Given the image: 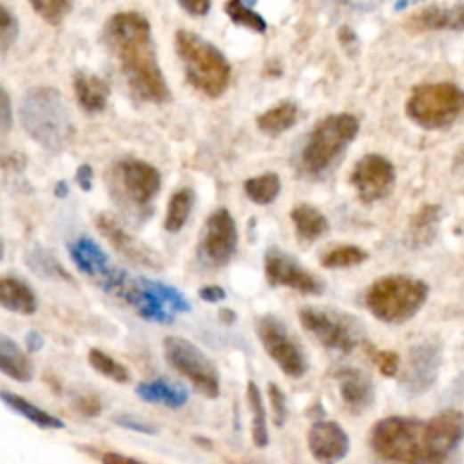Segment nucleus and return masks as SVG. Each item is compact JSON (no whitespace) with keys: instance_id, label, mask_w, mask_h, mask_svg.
I'll use <instances>...</instances> for the list:
<instances>
[{"instance_id":"nucleus-39","label":"nucleus","mask_w":464,"mask_h":464,"mask_svg":"<svg viewBox=\"0 0 464 464\" xmlns=\"http://www.w3.org/2000/svg\"><path fill=\"white\" fill-rule=\"evenodd\" d=\"M372 361L374 365L378 367V370L385 376V378H395L399 372V354L392 352V350H376L372 352Z\"/></svg>"},{"instance_id":"nucleus-7","label":"nucleus","mask_w":464,"mask_h":464,"mask_svg":"<svg viewBox=\"0 0 464 464\" xmlns=\"http://www.w3.org/2000/svg\"><path fill=\"white\" fill-rule=\"evenodd\" d=\"M117 296L131 305L142 320L160 325H169L178 314L191 311V303L178 289L147 278L127 276Z\"/></svg>"},{"instance_id":"nucleus-24","label":"nucleus","mask_w":464,"mask_h":464,"mask_svg":"<svg viewBox=\"0 0 464 464\" xmlns=\"http://www.w3.org/2000/svg\"><path fill=\"white\" fill-rule=\"evenodd\" d=\"M0 306L13 314L33 316L38 308V299L26 281L4 276L0 278Z\"/></svg>"},{"instance_id":"nucleus-6","label":"nucleus","mask_w":464,"mask_h":464,"mask_svg":"<svg viewBox=\"0 0 464 464\" xmlns=\"http://www.w3.org/2000/svg\"><path fill=\"white\" fill-rule=\"evenodd\" d=\"M464 113V91L452 82L419 84L406 100L408 118L423 129H446Z\"/></svg>"},{"instance_id":"nucleus-8","label":"nucleus","mask_w":464,"mask_h":464,"mask_svg":"<svg viewBox=\"0 0 464 464\" xmlns=\"http://www.w3.org/2000/svg\"><path fill=\"white\" fill-rule=\"evenodd\" d=\"M374 453L392 462H430L425 443V421L392 416L381 419L370 434Z\"/></svg>"},{"instance_id":"nucleus-12","label":"nucleus","mask_w":464,"mask_h":464,"mask_svg":"<svg viewBox=\"0 0 464 464\" xmlns=\"http://www.w3.org/2000/svg\"><path fill=\"white\" fill-rule=\"evenodd\" d=\"M75 267L87 278H91L98 287L110 294H118L120 287L127 280V273L117 269L111 264V257L93 238L80 236L68 247Z\"/></svg>"},{"instance_id":"nucleus-10","label":"nucleus","mask_w":464,"mask_h":464,"mask_svg":"<svg viewBox=\"0 0 464 464\" xmlns=\"http://www.w3.org/2000/svg\"><path fill=\"white\" fill-rule=\"evenodd\" d=\"M111 191L122 203L133 208H147L162 189V175L142 160H122L110 173Z\"/></svg>"},{"instance_id":"nucleus-17","label":"nucleus","mask_w":464,"mask_h":464,"mask_svg":"<svg viewBox=\"0 0 464 464\" xmlns=\"http://www.w3.org/2000/svg\"><path fill=\"white\" fill-rule=\"evenodd\" d=\"M464 439V414L444 410L425 421V443L430 462H443Z\"/></svg>"},{"instance_id":"nucleus-9","label":"nucleus","mask_w":464,"mask_h":464,"mask_svg":"<svg viewBox=\"0 0 464 464\" xmlns=\"http://www.w3.org/2000/svg\"><path fill=\"white\" fill-rule=\"evenodd\" d=\"M164 354L167 363L205 397L216 399L220 395V374L213 361L205 355L192 341L169 336L164 339Z\"/></svg>"},{"instance_id":"nucleus-44","label":"nucleus","mask_w":464,"mask_h":464,"mask_svg":"<svg viewBox=\"0 0 464 464\" xmlns=\"http://www.w3.org/2000/svg\"><path fill=\"white\" fill-rule=\"evenodd\" d=\"M199 297L203 301H208V303H220V301H224L227 297V294L218 285H208V287L199 289Z\"/></svg>"},{"instance_id":"nucleus-31","label":"nucleus","mask_w":464,"mask_h":464,"mask_svg":"<svg viewBox=\"0 0 464 464\" xmlns=\"http://www.w3.org/2000/svg\"><path fill=\"white\" fill-rule=\"evenodd\" d=\"M247 401H248V408H250V416H252V443L257 448H265L269 446V428H267V410L264 404V397L260 388L254 381H248L247 385Z\"/></svg>"},{"instance_id":"nucleus-26","label":"nucleus","mask_w":464,"mask_h":464,"mask_svg":"<svg viewBox=\"0 0 464 464\" xmlns=\"http://www.w3.org/2000/svg\"><path fill=\"white\" fill-rule=\"evenodd\" d=\"M439 220H441L439 205H432V203L423 205V208L411 216L406 229V243L410 245V248H423L430 245L437 236Z\"/></svg>"},{"instance_id":"nucleus-36","label":"nucleus","mask_w":464,"mask_h":464,"mask_svg":"<svg viewBox=\"0 0 464 464\" xmlns=\"http://www.w3.org/2000/svg\"><path fill=\"white\" fill-rule=\"evenodd\" d=\"M89 365L104 378L115 381V383H127L129 381V370L118 363L117 359H113L110 354L102 352L98 348H93L89 352Z\"/></svg>"},{"instance_id":"nucleus-11","label":"nucleus","mask_w":464,"mask_h":464,"mask_svg":"<svg viewBox=\"0 0 464 464\" xmlns=\"http://www.w3.org/2000/svg\"><path fill=\"white\" fill-rule=\"evenodd\" d=\"M257 339L278 369L292 379H301L308 372V361L299 343L276 316H264L256 323Z\"/></svg>"},{"instance_id":"nucleus-43","label":"nucleus","mask_w":464,"mask_h":464,"mask_svg":"<svg viewBox=\"0 0 464 464\" xmlns=\"http://www.w3.org/2000/svg\"><path fill=\"white\" fill-rule=\"evenodd\" d=\"M182 10L192 17H205L211 10L213 0H178Z\"/></svg>"},{"instance_id":"nucleus-45","label":"nucleus","mask_w":464,"mask_h":464,"mask_svg":"<svg viewBox=\"0 0 464 464\" xmlns=\"http://www.w3.org/2000/svg\"><path fill=\"white\" fill-rule=\"evenodd\" d=\"M78 408L87 416H96L102 410V404L94 395H84L78 399Z\"/></svg>"},{"instance_id":"nucleus-46","label":"nucleus","mask_w":464,"mask_h":464,"mask_svg":"<svg viewBox=\"0 0 464 464\" xmlns=\"http://www.w3.org/2000/svg\"><path fill=\"white\" fill-rule=\"evenodd\" d=\"M77 183L82 187V191H91L93 187V167L84 164L77 169Z\"/></svg>"},{"instance_id":"nucleus-30","label":"nucleus","mask_w":464,"mask_h":464,"mask_svg":"<svg viewBox=\"0 0 464 464\" xmlns=\"http://www.w3.org/2000/svg\"><path fill=\"white\" fill-rule=\"evenodd\" d=\"M297 118H299L297 106L294 104V102L285 100V102H280L278 106L264 111L260 117H257L256 124H257V129H260L262 133L278 136V134H283L289 129H292L297 124Z\"/></svg>"},{"instance_id":"nucleus-25","label":"nucleus","mask_w":464,"mask_h":464,"mask_svg":"<svg viewBox=\"0 0 464 464\" xmlns=\"http://www.w3.org/2000/svg\"><path fill=\"white\" fill-rule=\"evenodd\" d=\"M0 372L17 383H29L35 367L29 355L12 338L0 334Z\"/></svg>"},{"instance_id":"nucleus-35","label":"nucleus","mask_w":464,"mask_h":464,"mask_svg":"<svg viewBox=\"0 0 464 464\" xmlns=\"http://www.w3.org/2000/svg\"><path fill=\"white\" fill-rule=\"evenodd\" d=\"M224 12L227 13V17L236 24V26H241V28H247L254 33H265L267 31V22L265 19L256 13L254 10H250L243 0H227L225 3V8Z\"/></svg>"},{"instance_id":"nucleus-23","label":"nucleus","mask_w":464,"mask_h":464,"mask_svg":"<svg viewBox=\"0 0 464 464\" xmlns=\"http://www.w3.org/2000/svg\"><path fill=\"white\" fill-rule=\"evenodd\" d=\"M75 94L78 106L89 113L98 115L106 111L111 96L110 84L93 73H77L75 77Z\"/></svg>"},{"instance_id":"nucleus-29","label":"nucleus","mask_w":464,"mask_h":464,"mask_svg":"<svg viewBox=\"0 0 464 464\" xmlns=\"http://www.w3.org/2000/svg\"><path fill=\"white\" fill-rule=\"evenodd\" d=\"M0 399H3L12 410H15L17 414H20L24 419H28L29 423H33L38 428H44V430H62L66 427L64 421H61L55 416H51L49 411L42 410L40 406H37L35 403L28 401L22 395H17L13 392H0Z\"/></svg>"},{"instance_id":"nucleus-2","label":"nucleus","mask_w":464,"mask_h":464,"mask_svg":"<svg viewBox=\"0 0 464 464\" xmlns=\"http://www.w3.org/2000/svg\"><path fill=\"white\" fill-rule=\"evenodd\" d=\"M20 122L26 133L51 152H61L73 136V122L64 96L51 85H37L24 94Z\"/></svg>"},{"instance_id":"nucleus-4","label":"nucleus","mask_w":464,"mask_h":464,"mask_svg":"<svg viewBox=\"0 0 464 464\" xmlns=\"http://www.w3.org/2000/svg\"><path fill=\"white\" fill-rule=\"evenodd\" d=\"M428 294L430 287L425 281L406 274H390L369 287L365 305L376 320L388 325H403L418 316Z\"/></svg>"},{"instance_id":"nucleus-22","label":"nucleus","mask_w":464,"mask_h":464,"mask_svg":"<svg viewBox=\"0 0 464 464\" xmlns=\"http://www.w3.org/2000/svg\"><path fill=\"white\" fill-rule=\"evenodd\" d=\"M339 394L354 414H363L374 403V387L367 374L361 370L346 369L338 374Z\"/></svg>"},{"instance_id":"nucleus-34","label":"nucleus","mask_w":464,"mask_h":464,"mask_svg":"<svg viewBox=\"0 0 464 464\" xmlns=\"http://www.w3.org/2000/svg\"><path fill=\"white\" fill-rule=\"evenodd\" d=\"M369 260V252L357 245H338L330 250H327L322 256V267L323 269H350L365 264Z\"/></svg>"},{"instance_id":"nucleus-37","label":"nucleus","mask_w":464,"mask_h":464,"mask_svg":"<svg viewBox=\"0 0 464 464\" xmlns=\"http://www.w3.org/2000/svg\"><path fill=\"white\" fill-rule=\"evenodd\" d=\"M35 13L51 26L62 24L73 10V0H28Z\"/></svg>"},{"instance_id":"nucleus-28","label":"nucleus","mask_w":464,"mask_h":464,"mask_svg":"<svg viewBox=\"0 0 464 464\" xmlns=\"http://www.w3.org/2000/svg\"><path fill=\"white\" fill-rule=\"evenodd\" d=\"M136 395L152 404H164L167 408H182L189 401V392L175 383H169L166 379H154V381H143L136 387Z\"/></svg>"},{"instance_id":"nucleus-21","label":"nucleus","mask_w":464,"mask_h":464,"mask_svg":"<svg viewBox=\"0 0 464 464\" xmlns=\"http://www.w3.org/2000/svg\"><path fill=\"white\" fill-rule=\"evenodd\" d=\"M411 33L464 31V3L455 6H427L404 20Z\"/></svg>"},{"instance_id":"nucleus-14","label":"nucleus","mask_w":464,"mask_h":464,"mask_svg":"<svg viewBox=\"0 0 464 464\" xmlns=\"http://www.w3.org/2000/svg\"><path fill=\"white\" fill-rule=\"evenodd\" d=\"M238 248V227L227 209L215 211L205 222L199 256L211 267L227 265Z\"/></svg>"},{"instance_id":"nucleus-16","label":"nucleus","mask_w":464,"mask_h":464,"mask_svg":"<svg viewBox=\"0 0 464 464\" xmlns=\"http://www.w3.org/2000/svg\"><path fill=\"white\" fill-rule=\"evenodd\" d=\"M265 278L273 287H287L305 296H320L323 292V283L313 273L276 247L265 252Z\"/></svg>"},{"instance_id":"nucleus-5","label":"nucleus","mask_w":464,"mask_h":464,"mask_svg":"<svg viewBox=\"0 0 464 464\" xmlns=\"http://www.w3.org/2000/svg\"><path fill=\"white\" fill-rule=\"evenodd\" d=\"M357 134L359 120L352 113H336L322 118L301 151V169L314 178L325 175L343 157Z\"/></svg>"},{"instance_id":"nucleus-19","label":"nucleus","mask_w":464,"mask_h":464,"mask_svg":"<svg viewBox=\"0 0 464 464\" xmlns=\"http://www.w3.org/2000/svg\"><path fill=\"white\" fill-rule=\"evenodd\" d=\"M306 444L320 462H338L350 450L346 432L334 421H316L308 430Z\"/></svg>"},{"instance_id":"nucleus-50","label":"nucleus","mask_w":464,"mask_h":464,"mask_svg":"<svg viewBox=\"0 0 464 464\" xmlns=\"http://www.w3.org/2000/svg\"><path fill=\"white\" fill-rule=\"evenodd\" d=\"M68 194H69L68 183H66V182H59V183H57V189H55V196H57V198H66Z\"/></svg>"},{"instance_id":"nucleus-40","label":"nucleus","mask_w":464,"mask_h":464,"mask_svg":"<svg viewBox=\"0 0 464 464\" xmlns=\"http://www.w3.org/2000/svg\"><path fill=\"white\" fill-rule=\"evenodd\" d=\"M269 401L273 406V414H274V423L276 427H283L287 421V399L285 394L281 392V388L276 383H271L269 388Z\"/></svg>"},{"instance_id":"nucleus-47","label":"nucleus","mask_w":464,"mask_h":464,"mask_svg":"<svg viewBox=\"0 0 464 464\" xmlns=\"http://www.w3.org/2000/svg\"><path fill=\"white\" fill-rule=\"evenodd\" d=\"M26 343H28V350H29V352H37V350H40V348L44 346V339H42V336H40L38 332H35V330L28 332Z\"/></svg>"},{"instance_id":"nucleus-38","label":"nucleus","mask_w":464,"mask_h":464,"mask_svg":"<svg viewBox=\"0 0 464 464\" xmlns=\"http://www.w3.org/2000/svg\"><path fill=\"white\" fill-rule=\"evenodd\" d=\"M19 38V20L17 17L0 4V55L17 42Z\"/></svg>"},{"instance_id":"nucleus-42","label":"nucleus","mask_w":464,"mask_h":464,"mask_svg":"<svg viewBox=\"0 0 464 464\" xmlns=\"http://www.w3.org/2000/svg\"><path fill=\"white\" fill-rule=\"evenodd\" d=\"M115 423L126 430H131V432H138V434H145V436H154L159 432L157 427H152L151 423L143 421V419H138V418H133V416H117L115 418Z\"/></svg>"},{"instance_id":"nucleus-20","label":"nucleus","mask_w":464,"mask_h":464,"mask_svg":"<svg viewBox=\"0 0 464 464\" xmlns=\"http://www.w3.org/2000/svg\"><path fill=\"white\" fill-rule=\"evenodd\" d=\"M439 365H441L439 346L427 341L416 348H411L408 357V367L404 372L406 388L418 394L430 388L437 378Z\"/></svg>"},{"instance_id":"nucleus-49","label":"nucleus","mask_w":464,"mask_h":464,"mask_svg":"<svg viewBox=\"0 0 464 464\" xmlns=\"http://www.w3.org/2000/svg\"><path fill=\"white\" fill-rule=\"evenodd\" d=\"M220 320H222V323L232 325V323L236 322V313H232L231 308H222V311H220Z\"/></svg>"},{"instance_id":"nucleus-13","label":"nucleus","mask_w":464,"mask_h":464,"mask_svg":"<svg viewBox=\"0 0 464 464\" xmlns=\"http://www.w3.org/2000/svg\"><path fill=\"white\" fill-rule=\"evenodd\" d=\"M299 322L306 332H311L329 350L350 354L359 343L357 325L338 313L308 306L299 313Z\"/></svg>"},{"instance_id":"nucleus-51","label":"nucleus","mask_w":464,"mask_h":464,"mask_svg":"<svg viewBox=\"0 0 464 464\" xmlns=\"http://www.w3.org/2000/svg\"><path fill=\"white\" fill-rule=\"evenodd\" d=\"M4 252H6V248H4V241L0 240V260H3V257H4Z\"/></svg>"},{"instance_id":"nucleus-32","label":"nucleus","mask_w":464,"mask_h":464,"mask_svg":"<svg viewBox=\"0 0 464 464\" xmlns=\"http://www.w3.org/2000/svg\"><path fill=\"white\" fill-rule=\"evenodd\" d=\"M194 208V192L189 187H183L180 191H176L167 205V213H166V222L164 227L167 232L176 234L180 232L185 224L189 222V216L192 213Z\"/></svg>"},{"instance_id":"nucleus-15","label":"nucleus","mask_w":464,"mask_h":464,"mask_svg":"<svg viewBox=\"0 0 464 464\" xmlns=\"http://www.w3.org/2000/svg\"><path fill=\"white\" fill-rule=\"evenodd\" d=\"M350 183L361 201L376 203L392 192L395 183V169L383 154H365L354 166L350 173Z\"/></svg>"},{"instance_id":"nucleus-27","label":"nucleus","mask_w":464,"mask_h":464,"mask_svg":"<svg viewBox=\"0 0 464 464\" xmlns=\"http://www.w3.org/2000/svg\"><path fill=\"white\" fill-rule=\"evenodd\" d=\"M290 220L296 236L305 243L318 241L330 229L327 216L316 208H313V205H306V203L296 205V208L290 211Z\"/></svg>"},{"instance_id":"nucleus-41","label":"nucleus","mask_w":464,"mask_h":464,"mask_svg":"<svg viewBox=\"0 0 464 464\" xmlns=\"http://www.w3.org/2000/svg\"><path fill=\"white\" fill-rule=\"evenodd\" d=\"M13 126V110H12V98L8 91L0 85V142H3Z\"/></svg>"},{"instance_id":"nucleus-48","label":"nucleus","mask_w":464,"mask_h":464,"mask_svg":"<svg viewBox=\"0 0 464 464\" xmlns=\"http://www.w3.org/2000/svg\"><path fill=\"white\" fill-rule=\"evenodd\" d=\"M100 460H104V462H134L138 459L127 457V455H120V453H113V452H106V453L100 455Z\"/></svg>"},{"instance_id":"nucleus-33","label":"nucleus","mask_w":464,"mask_h":464,"mask_svg":"<svg viewBox=\"0 0 464 464\" xmlns=\"http://www.w3.org/2000/svg\"><path fill=\"white\" fill-rule=\"evenodd\" d=\"M243 189L252 203L265 208V205H271L278 199L281 192V180L276 173H264L262 176L248 178L243 183Z\"/></svg>"},{"instance_id":"nucleus-18","label":"nucleus","mask_w":464,"mask_h":464,"mask_svg":"<svg viewBox=\"0 0 464 464\" xmlns=\"http://www.w3.org/2000/svg\"><path fill=\"white\" fill-rule=\"evenodd\" d=\"M94 224L100 234L115 247V250H118L124 257H127L129 262L136 265L152 267V269H159L162 265L160 256L154 250H151L138 238H134L129 231H126V227L115 215L100 213Z\"/></svg>"},{"instance_id":"nucleus-3","label":"nucleus","mask_w":464,"mask_h":464,"mask_svg":"<svg viewBox=\"0 0 464 464\" xmlns=\"http://www.w3.org/2000/svg\"><path fill=\"white\" fill-rule=\"evenodd\" d=\"M176 53L187 82L209 98H220L231 82V64L222 51L199 35L180 29L175 37Z\"/></svg>"},{"instance_id":"nucleus-1","label":"nucleus","mask_w":464,"mask_h":464,"mask_svg":"<svg viewBox=\"0 0 464 464\" xmlns=\"http://www.w3.org/2000/svg\"><path fill=\"white\" fill-rule=\"evenodd\" d=\"M104 42L136 100L154 106L171 102V89L159 64L151 24L143 15L134 12L113 15L104 26Z\"/></svg>"}]
</instances>
